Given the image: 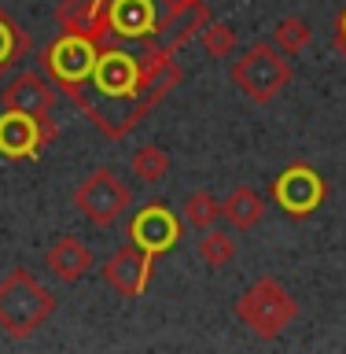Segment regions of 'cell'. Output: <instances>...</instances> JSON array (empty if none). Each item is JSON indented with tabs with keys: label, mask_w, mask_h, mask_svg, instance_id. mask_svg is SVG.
Returning a JSON list of instances; mask_svg holds the SVG:
<instances>
[{
	"label": "cell",
	"mask_w": 346,
	"mask_h": 354,
	"mask_svg": "<svg viewBox=\"0 0 346 354\" xmlns=\"http://www.w3.org/2000/svg\"><path fill=\"white\" fill-rule=\"evenodd\" d=\"M55 310V299L33 281L26 270H15L0 281V328L8 336H30L37 325L48 321V314Z\"/></svg>",
	"instance_id": "1"
},
{
	"label": "cell",
	"mask_w": 346,
	"mask_h": 354,
	"mask_svg": "<svg viewBox=\"0 0 346 354\" xmlns=\"http://www.w3.org/2000/svg\"><path fill=\"white\" fill-rule=\"evenodd\" d=\"M232 82L240 93H247L254 104H269L291 82V55H284L276 44H251L232 66Z\"/></svg>",
	"instance_id": "2"
},
{
	"label": "cell",
	"mask_w": 346,
	"mask_h": 354,
	"mask_svg": "<svg viewBox=\"0 0 346 354\" xmlns=\"http://www.w3.org/2000/svg\"><path fill=\"white\" fill-rule=\"evenodd\" d=\"M236 314L243 317V325L258 336L273 339L291 325L295 317V299L280 288V281H258L251 292H243Z\"/></svg>",
	"instance_id": "3"
},
{
	"label": "cell",
	"mask_w": 346,
	"mask_h": 354,
	"mask_svg": "<svg viewBox=\"0 0 346 354\" xmlns=\"http://www.w3.org/2000/svg\"><path fill=\"white\" fill-rule=\"evenodd\" d=\"M129 203H133V192L115 170H93L74 192V207L99 229L115 225V221L129 210Z\"/></svg>",
	"instance_id": "4"
},
{
	"label": "cell",
	"mask_w": 346,
	"mask_h": 354,
	"mask_svg": "<svg viewBox=\"0 0 346 354\" xmlns=\"http://www.w3.org/2000/svg\"><path fill=\"white\" fill-rule=\"evenodd\" d=\"M276 203H280L291 218H306L309 210H317V203L325 199V181L309 170V166H291L276 177Z\"/></svg>",
	"instance_id": "5"
},
{
	"label": "cell",
	"mask_w": 346,
	"mask_h": 354,
	"mask_svg": "<svg viewBox=\"0 0 346 354\" xmlns=\"http://www.w3.org/2000/svg\"><path fill=\"white\" fill-rule=\"evenodd\" d=\"M104 281L115 288L118 295H126V299L144 295V288H148V281H151V254H144L137 243L115 251L104 262Z\"/></svg>",
	"instance_id": "6"
},
{
	"label": "cell",
	"mask_w": 346,
	"mask_h": 354,
	"mask_svg": "<svg viewBox=\"0 0 346 354\" xmlns=\"http://www.w3.org/2000/svg\"><path fill=\"white\" fill-rule=\"evenodd\" d=\"M181 240V221L173 218V210L166 207H144L137 218H133V243L144 251V254H159L166 248H173V243Z\"/></svg>",
	"instance_id": "7"
},
{
	"label": "cell",
	"mask_w": 346,
	"mask_h": 354,
	"mask_svg": "<svg viewBox=\"0 0 346 354\" xmlns=\"http://www.w3.org/2000/svg\"><path fill=\"white\" fill-rule=\"evenodd\" d=\"M52 74L59 77V82L66 85H77V82H85L88 74L96 71V48H93V41H85V37H63L59 44L52 48Z\"/></svg>",
	"instance_id": "8"
},
{
	"label": "cell",
	"mask_w": 346,
	"mask_h": 354,
	"mask_svg": "<svg viewBox=\"0 0 346 354\" xmlns=\"http://www.w3.org/2000/svg\"><path fill=\"white\" fill-rule=\"evenodd\" d=\"M41 148V118L11 111L0 115V151L8 159H22V155H37Z\"/></svg>",
	"instance_id": "9"
},
{
	"label": "cell",
	"mask_w": 346,
	"mask_h": 354,
	"mask_svg": "<svg viewBox=\"0 0 346 354\" xmlns=\"http://www.w3.org/2000/svg\"><path fill=\"white\" fill-rule=\"evenodd\" d=\"M4 104L11 111H22V115H33V118H48V111L55 104V88L44 82V77L37 74H22L15 77V82L8 85V93H4Z\"/></svg>",
	"instance_id": "10"
},
{
	"label": "cell",
	"mask_w": 346,
	"mask_h": 354,
	"mask_svg": "<svg viewBox=\"0 0 346 354\" xmlns=\"http://www.w3.org/2000/svg\"><path fill=\"white\" fill-rule=\"evenodd\" d=\"M44 262H48V270L59 277L63 284H77L88 270H93V251H88L77 236H63L48 248Z\"/></svg>",
	"instance_id": "11"
},
{
	"label": "cell",
	"mask_w": 346,
	"mask_h": 354,
	"mask_svg": "<svg viewBox=\"0 0 346 354\" xmlns=\"http://www.w3.org/2000/svg\"><path fill=\"white\" fill-rule=\"evenodd\" d=\"M93 77H96L99 93L126 96L129 88L137 85L140 71H137V59H133V55H126V52H107V55H99V59H96Z\"/></svg>",
	"instance_id": "12"
},
{
	"label": "cell",
	"mask_w": 346,
	"mask_h": 354,
	"mask_svg": "<svg viewBox=\"0 0 346 354\" xmlns=\"http://www.w3.org/2000/svg\"><path fill=\"white\" fill-rule=\"evenodd\" d=\"M262 214H265V199L254 188H232V196L221 203V218H229V225L240 232L254 229L262 221Z\"/></svg>",
	"instance_id": "13"
},
{
	"label": "cell",
	"mask_w": 346,
	"mask_h": 354,
	"mask_svg": "<svg viewBox=\"0 0 346 354\" xmlns=\"http://www.w3.org/2000/svg\"><path fill=\"white\" fill-rule=\"evenodd\" d=\"M115 26L126 37H144L155 30V0H115Z\"/></svg>",
	"instance_id": "14"
},
{
	"label": "cell",
	"mask_w": 346,
	"mask_h": 354,
	"mask_svg": "<svg viewBox=\"0 0 346 354\" xmlns=\"http://www.w3.org/2000/svg\"><path fill=\"white\" fill-rule=\"evenodd\" d=\"M195 251H199V259H203V266H210V270H221V266H229L232 259H236V240H232V232L210 225V229H203V236H199Z\"/></svg>",
	"instance_id": "15"
},
{
	"label": "cell",
	"mask_w": 346,
	"mask_h": 354,
	"mask_svg": "<svg viewBox=\"0 0 346 354\" xmlns=\"http://www.w3.org/2000/svg\"><path fill=\"white\" fill-rule=\"evenodd\" d=\"M129 170H133V177H137V181H144V185H159L162 177H166V170H170V155H166L159 144H144V148L133 151Z\"/></svg>",
	"instance_id": "16"
},
{
	"label": "cell",
	"mask_w": 346,
	"mask_h": 354,
	"mask_svg": "<svg viewBox=\"0 0 346 354\" xmlns=\"http://www.w3.org/2000/svg\"><path fill=\"white\" fill-rule=\"evenodd\" d=\"M309 41H314V30H309L306 19H280V22H276V30H273V44H276L284 55L306 52Z\"/></svg>",
	"instance_id": "17"
},
{
	"label": "cell",
	"mask_w": 346,
	"mask_h": 354,
	"mask_svg": "<svg viewBox=\"0 0 346 354\" xmlns=\"http://www.w3.org/2000/svg\"><path fill=\"white\" fill-rule=\"evenodd\" d=\"M218 218H221V203L210 192H192L184 199V221H188V225H195L199 232L210 229V225H218Z\"/></svg>",
	"instance_id": "18"
},
{
	"label": "cell",
	"mask_w": 346,
	"mask_h": 354,
	"mask_svg": "<svg viewBox=\"0 0 346 354\" xmlns=\"http://www.w3.org/2000/svg\"><path fill=\"white\" fill-rule=\"evenodd\" d=\"M203 48L214 55V59H225V55L236 48V33H232L229 22H210L203 30Z\"/></svg>",
	"instance_id": "19"
},
{
	"label": "cell",
	"mask_w": 346,
	"mask_h": 354,
	"mask_svg": "<svg viewBox=\"0 0 346 354\" xmlns=\"http://www.w3.org/2000/svg\"><path fill=\"white\" fill-rule=\"evenodd\" d=\"M11 48H15V41H11V30L4 26V22H0V63H4L8 55H11Z\"/></svg>",
	"instance_id": "20"
},
{
	"label": "cell",
	"mask_w": 346,
	"mask_h": 354,
	"mask_svg": "<svg viewBox=\"0 0 346 354\" xmlns=\"http://www.w3.org/2000/svg\"><path fill=\"white\" fill-rule=\"evenodd\" d=\"M159 4H166V11H170V15H181V11L192 4V0H159Z\"/></svg>",
	"instance_id": "21"
},
{
	"label": "cell",
	"mask_w": 346,
	"mask_h": 354,
	"mask_svg": "<svg viewBox=\"0 0 346 354\" xmlns=\"http://www.w3.org/2000/svg\"><path fill=\"white\" fill-rule=\"evenodd\" d=\"M336 44H339V52L346 55V15H343V22H339V37H336Z\"/></svg>",
	"instance_id": "22"
}]
</instances>
